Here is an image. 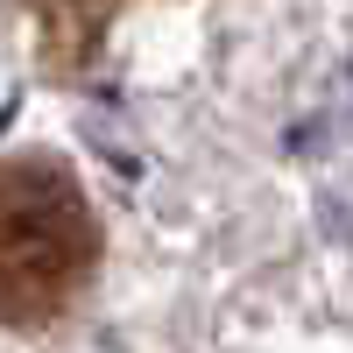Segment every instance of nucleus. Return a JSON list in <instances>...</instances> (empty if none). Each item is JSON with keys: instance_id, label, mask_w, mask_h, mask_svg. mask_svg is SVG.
<instances>
[{"instance_id": "1", "label": "nucleus", "mask_w": 353, "mask_h": 353, "mask_svg": "<svg viewBox=\"0 0 353 353\" xmlns=\"http://www.w3.org/2000/svg\"><path fill=\"white\" fill-rule=\"evenodd\" d=\"M99 269V212L71 163L43 149L0 156V325L36 332L78 304Z\"/></svg>"}]
</instances>
